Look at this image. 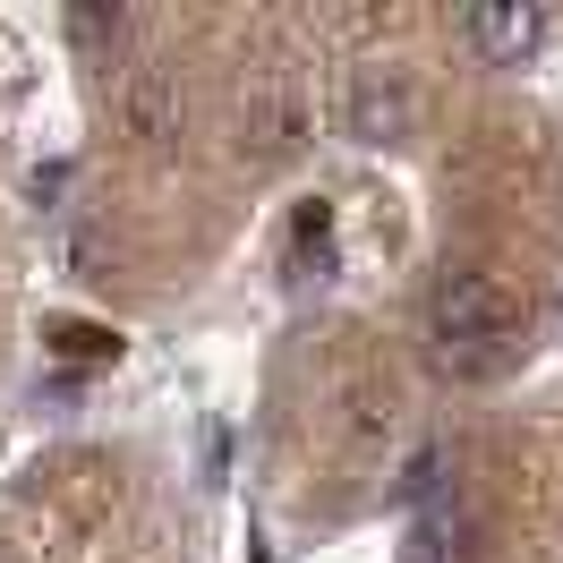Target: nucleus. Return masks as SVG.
<instances>
[{"label":"nucleus","instance_id":"1","mask_svg":"<svg viewBox=\"0 0 563 563\" xmlns=\"http://www.w3.org/2000/svg\"><path fill=\"white\" fill-rule=\"evenodd\" d=\"M521 333V290L504 274H487V265H444L435 274V290H427V342L444 358H495L504 342Z\"/></svg>","mask_w":563,"mask_h":563},{"label":"nucleus","instance_id":"2","mask_svg":"<svg viewBox=\"0 0 563 563\" xmlns=\"http://www.w3.org/2000/svg\"><path fill=\"white\" fill-rule=\"evenodd\" d=\"M317 137V120H308V95L290 86L282 69H256L240 86V103H231V154L256 163V172H274V163H299Z\"/></svg>","mask_w":563,"mask_h":563},{"label":"nucleus","instance_id":"3","mask_svg":"<svg viewBox=\"0 0 563 563\" xmlns=\"http://www.w3.org/2000/svg\"><path fill=\"white\" fill-rule=\"evenodd\" d=\"M111 120H120L129 154H145V163L179 154L188 145V77H179V60H137L111 95Z\"/></svg>","mask_w":563,"mask_h":563},{"label":"nucleus","instance_id":"4","mask_svg":"<svg viewBox=\"0 0 563 563\" xmlns=\"http://www.w3.org/2000/svg\"><path fill=\"white\" fill-rule=\"evenodd\" d=\"M419 129V86L393 69V60H367L342 86V137L351 145H401Z\"/></svg>","mask_w":563,"mask_h":563},{"label":"nucleus","instance_id":"5","mask_svg":"<svg viewBox=\"0 0 563 563\" xmlns=\"http://www.w3.org/2000/svg\"><path fill=\"white\" fill-rule=\"evenodd\" d=\"M461 43H470L487 69H521L529 52L547 43V9H529V0H495V9H470V18H461Z\"/></svg>","mask_w":563,"mask_h":563},{"label":"nucleus","instance_id":"6","mask_svg":"<svg viewBox=\"0 0 563 563\" xmlns=\"http://www.w3.org/2000/svg\"><path fill=\"white\" fill-rule=\"evenodd\" d=\"M478 538H487L478 512H470L461 495H435L427 521L410 529V555H401V563H478Z\"/></svg>","mask_w":563,"mask_h":563},{"label":"nucleus","instance_id":"7","mask_svg":"<svg viewBox=\"0 0 563 563\" xmlns=\"http://www.w3.org/2000/svg\"><path fill=\"white\" fill-rule=\"evenodd\" d=\"M393 427H401L393 385L385 376H351V385H342V444H351V453H385Z\"/></svg>","mask_w":563,"mask_h":563},{"label":"nucleus","instance_id":"8","mask_svg":"<svg viewBox=\"0 0 563 563\" xmlns=\"http://www.w3.org/2000/svg\"><path fill=\"white\" fill-rule=\"evenodd\" d=\"M69 43L77 52H120L129 43V9H69Z\"/></svg>","mask_w":563,"mask_h":563},{"label":"nucleus","instance_id":"9","mask_svg":"<svg viewBox=\"0 0 563 563\" xmlns=\"http://www.w3.org/2000/svg\"><path fill=\"white\" fill-rule=\"evenodd\" d=\"M401 495H410V504H435V495H444V444H419V453H410Z\"/></svg>","mask_w":563,"mask_h":563},{"label":"nucleus","instance_id":"10","mask_svg":"<svg viewBox=\"0 0 563 563\" xmlns=\"http://www.w3.org/2000/svg\"><path fill=\"white\" fill-rule=\"evenodd\" d=\"M60 351H69V358H111V351H120V333H95V324H60Z\"/></svg>","mask_w":563,"mask_h":563}]
</instances>
